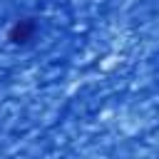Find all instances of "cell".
<instances>
[{"mask_svg":"<svg viewBox=\"0 0 159 159\" xmlns=\"http://www.w3.org/2000/svg\"><path fill=\"white\" fill-rule=\"evenodd\" d=\"M32 35H35V22H32L30 17L15 22V27L10 30V40H12V42H27Z\"/></svg>","mask_w":159,"mask_h":159,"instance_id":"obj_1","label":"cell"}]
</instances>
